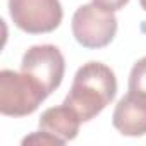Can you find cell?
<instances>
[{
    "mask_svg": "<svg viewBox=\"0 0 146 146\" xmlns=\"http://www.w3.org/2000/svg\"><path fill=\"white\" fill-rule=\"evenodd\" d=\"M9 12L14 24L29 35L57 29L64 16L58 0H9Z\"/></svg>",
    "mask_w": 146,
    "mask_h": 146,
    "instance_id": "cell-4",
    "label": "cell"
},
{
    "mask_svg": "<svg viewBox=\"0 0 146 146\" xmlns=\"http://www.w3.org/2000/svg\"><path fill=\"white\" fill-rule=\"evenodd\" d=\"M21 70L40 81L50 95L62 83L65 72V60L57 46L36 45L24 53L21 62Z\"/></svg>",
    "mask_w": 146,
    "mask_h": 146,
    "instance_id": "cell-5",
    "label": "cell"
},
{
    "mask_svg": "<svg viewBox=\"0 0 146 146\" xmlns=\"http://www.w3.org/2000/svg\"><path fill=\"white\" fill-rule=\"evenodd\" d=\"M129 93L146 100V57L139 58L129 74Z\"/></svg>",
    "mask_w": 146,
    "mask_h": 146,
    "instance_id": "cell-8",
    "label": "cell"
},
{
    "mask_svg": "<svg viewBox=\"0 0 146 146\" xmlns=\"http://www.w3.org/2000/svg\"><path fill=\"white\" fill-rule=\"evenodd\" d=\"M65 141H62L60 137L46 132V131H41V132H35L28 137L23 139V144H55V146H62Z\"/></svg>",
    "mask_w": 146,
    "mask_h": 146,
    "instance_id": "cell-9",
    "label": "cell"
},
{
    "mask_svg": "<svg viewBox=\"0 0 146 146\" xmlns=\"http://www.w3.org/2000/svg\"><path fill=\"white\" fill-rule=\"evenodd\" d=\"M81 122L83 120L79 119V115L70 107H67L65 103L60 105V107L46 108L40 117L41 131H46V132L60 137L65 143L78 136Z\"/></svg>",
    "mask_w": 146,
    "mask_h": 146,
    "instance_id": "cell-7",
    "label": "cell"
},
{
    "mask_svg": "<svg viewBox=\"0 0 146 146\" xmlns=\"http://www.w3.org/2000/svg\"><path fill=\"white\" fill-rule=\"evenodd\" d=\"M139 4H141V7L146 11V0H139Z\"/></svg>",
    "mask_w": 146,
    "mask_h": 146,
    "instance_id": "cell-11",
    "label": "cell"
},
{
    "mask_svg": "<svg viewBox=\"0 0 146 146\" xmlns=\"http://www.w3.org/2000/svg\"><path fill=\"white\" fill-rule=\"evenodd\" d=\"M48 91L40 81L26 72L4 69L0 72V112L9 117H24L33 113Z\"/></svg>",
    "mask_w": 146,
    "mask_h": 146,
    "instance_id": "cell-2",
    "label": "cell"
},
{
    "mask_svg": "<svg viewBox=\"0 0 146 146\" xmlns=\"http://www.w3.org/2000/svg\"><path fill=\"white\" fill-rule=\"evenodd\" d=\"M129 0H93V4L98 5L100 9L103 11H108V12H117L120 9H124V5H127Z\"/></svg>",
    "mask_w": 146,
    "mask_h": 146,
    "instance_id": "cell-10",
    "label": "cell"
},
{
    "mask_svg": "<svg viewBox=\"0 0 146 146\" xmlns=\"http://www.w3.org/2000/svg\"><path fill=\"white\" fill-rule=\"evenodd\" d=\"M117 33V17L95 4L81 5L72 16V35L84 48H103Z\"/></svg>",
    "mask_w": 146,
    "mask_h": 146,
    "instance_id": "cell-3",
    "label": "cell"
},
{
    "mask_svg": "<svg viewBox=\"0 0 146 146\" xmlns=\"http://www.w3.org/2000/svg\"><path fill=\"white\" fill-rule=\"evenodd\" d=\"M117 93L113 70L102 62H88L78 69L70 91L64 103L74 110L83 122L95 119Z\"/></svg>",
    "mask_w": 146,
    "mask_h": 146,
    "instance_id": "cell-1",
    "label": "cell"
},
{
    "mask_svg": "<svg viewBox=\"0 0 146 146\" xmlns=\"http://www.w3.org/2000/svg\"><path fill=\"white\" fill-rule=\"evenodd\" d=\"M113 127L131 137L144 136L146 134V100L127 93L119 100L112 115Z\"/></svg>",
    "mask_w": 146,
    "mask_h": 146,
    "instance_id": "cell-6",
    "label": "cell"
}]
</instances>
